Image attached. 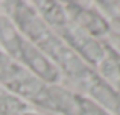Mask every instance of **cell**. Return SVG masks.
Masks as SVG:
<instances>
[{
    "label": "cell",
    "instance_id": "1",
    "mask_svg": "<svg viewBox=\"0 0 120 115\" xmlns=\"http://www.w3.org/2000/svg\"><path fill=\"white\" fill-rule=\"evenodd\" d=\"M11 21L17 30L38 50H41L62 73L76 80L88 70V65L44 23L34 6L26 2H12Z\"/></svg>",
    "mask_w": 120,
    "mask_h": 115
},
{
    "label": "cell",
    "instance_id": "2",
    "mask_svg": "<svg viewBox=\"0 0 120 115\" xmlns=\"http://www.w3.org/2000/svg\"><path fill=\"white\" fill-rule=\"evenodd\" d=\"M0 85H3L12 94L53 112L52 100L49 95V85L41 82L38 77L21 67L18 62H11L3 77L0 79Z\"/></svg>",
    "mask_w": 120,
    "mask_h": 115
},
{
    "label": "cell",
    "instance_id": "3",
    "mask_svg": "<svg viewBox=\"0 0 120 115\" xmlns=\"http://www.w3.org/2000/svg\"><path fill=\"white\" fill-rule=\"evenodd\" d=\"M75 53L79 56L90 68H96L105 61L106 45H103L97 38L88 35L82 29L73 24L70 20L65 26H62L58 32H55Z\"/></svg>",
    "mask_w": 120,
    "mask_h": 115
},
{
    "label": "cell",
    "instance_id": "4",
    "mask_svg": "<svg viewBox=\"0 0 120 115\" xmlns=\"http://www.w3.org/2000/svg\"><path fill=\"white\" fill-rule=\"evenodd\" d=\"M75 82L88 94V98L99 105L109 115H120V91L106 82L96 70L88 68Z\"/></svg>",
    "mask_w": 120,
    "mask_h": 115
},
{
    "label": "cell",
    "instance_id": "5",
    "mask_svg": "<svg viewBox=\"0 0 120 115\" xmlns=\"http://www.w3.org/2000/svg\"><path fill=\"white\" fill-rule=\"evenodd\" d=\"M14 61L18 62L21 67H24L27 71H30L46 85H58L59 77H61V70L41 50H38L34 44H30L24 36L20 42V47H18Z\"/></svg>",
    "mask_w": 120,
    "mask_h": 115
},
{
    "label": "cell",
    "instance_id": "6",
    "mask_svg": "<svg viewBox=\"0 0 120 115\" xmlns=\"http://www.w3.org/2000/svg\"><path fill=\"white\" fill-rule=\"evenodd\" d=\"M49 95L53 112L61 115H96L100 108L87 95L73 92L59 85H49Z\"/></svg>",
    "mask_w": 120,
    "mask_h": 115
},
{
    "label": "cell",
    "instance_id": "7",
    "mask_svg": "<svg viewBox=\"0 0 120 115\" xmlns=\"http://www.w3.org/2000/svg\"><path fill=\"white\" fill-rule=\"evenodd\" d=\"M64 9L71 23L94 38L106 35L111 29L108 20L94 8L85 6L78 2H67L64 3Z\"/></svg>",
    "mask_w": 120,
    "mask_h": 115
},
{
    "label": "cell",
    "instance_id": "8",
    "mask_svg": "<svg viewBox=\"0 0 120 115\" xmlns=\"http://www.w3.org/2000/svg\"><path fill=\"white\" fill-rule=\"evenodd\" d=\"M34 8L38 12V15L44 20V23L53 30V32H58L62 26L68 23V15L64 9V5L58 2H52V0H47V2H35L34 3Z\"/></svg>",
    "mask_w": 120,
    "mask_h": 115
},
{
    "label": "cell",
    "instance_id": "9",
    "mask_svg": "<svg viewBox=\"0 0 120 115\" xmlns=\"http://www.w3.org/2000/svg\"><path fill=\"white\" fill-rule=\"evenodd\" d=\"M14 61V59H11L8 56V55L5 53V52L2 50V47H0V79L3 77V74H5V71L8 70V67L11 65V62Z\"/></svg>",
    "mask_w": 120,
    "mask_h": 115
},
{
    "label": "cell",
    "instance_id": "10",
    "mask_svg": "<svg viewBox=\"0 0 120 115\" xmlns=\"http://www.w3.org/2000/svg\"><path fill=\"white\" fill-rule=\"evenodd\" d=\"M20 115H43V114H38V112H32V111H27V112H21Z\"/></svg>",
    "mask_w": 120,
    "mask_h": 115
},
{
    "label": "cell",
    "instance_id": "11",
    "mask_svg": "<svg viewBox=\"0 0 120 115\" xmlns=\"http://www.w3.org/2000/svg\"><path fill=\"white\" fill-rule=\"evenodd\" d=\"M0 18H2V15H0Z\"/></svg>",
    "mask_w": 120,
    "mask_h": 115
}]
</instances>
